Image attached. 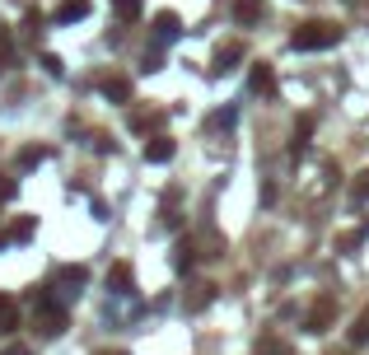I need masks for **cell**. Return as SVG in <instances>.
Segmentation results:
<instances>
[{"label": "cell", "mask_w": 369, "mask_h": 355, "mask_svg": "<svg viewBox=\"0 0 369 355\" xmlns=\"http://www.w3.org/2000/svg\"><path fill=\"white\" fill-rule=\"evenodd\" d=\"M337 38L341 33L332 29V24H304V29L290 38V47L294 52H323V47H337Z\"/></svg>", "instance_id": "obj_1"}, {"label": "cell", "mask_w": 369, "mask_h": 355, "mask_svg": "<svg viewBox=\"0 0 369 355\" xmlns=\"http://www.w3.org/2000/svg\"><path fill=\"white\" fill-rule=\"evenodd\" d=\"M10 355H29V351H24V346H15V351H10Z\"/></svg>", "instance_id": "obj_13"}, {"label": "cell", "mask_w": 369, "mask_h": 355, "mask_svg": "<svg viewBox=\"0 0 369 355\" xmlns=\"http://www.w3.org/2000/svg\"><path fill=\"white\" fill-rule=\"evenodd\" d=\"M178 266H192V243H178Z\"/></svg>", "instance_id": "obj_12"}, {"label": "cell", "mask_w": 369, "mask_h": 355, "mask_svg": "<svg viewBox=\"0 0 369 355\" xmlns=\"http://www.w3.org/2000/svg\"><path fill=\"white\" fill-rule=\"evenodd\" d=\"M253 89H257V93H266V98L276 93V75H271V66H266V61H262V66H253Z\"/></svg>", "instance_id": "obj_5"}, {"label": "cell", "mask_w": 369, "mask_h": 355, "mask_svg": "<svg viewBox=\"0 0 369 355\" xmlns=\"http://www.w3.org/2000/svg\"><path fill=\"white\" fill-rule=\"evenodd\" d=\"M154 33H159V43L178 38V15H159V19H154Z\"/></svg>", "instance_id": "obj_6"}, {"label": "cell", "mask_w": 369, "mask_h": 355, "mask_svg": "<svg viewBox=\"0 0 369 355\" xmlns=\"http://www.w3.org/2000/svg\"><path fill=\"white\" fill-rule=\"evenodd\" d=\"M15 327H19V304L10 294H0V337H10Z\"/></svg>", "instance_id": "obj_3"}, {"label": "cell", "mask_w": 369, "mask_h": 355, "mask_svg": "<svg viewBox=\"0 0 369 355\" xmlns=\"http://www.w3.org/2000/svg\"><path fill=\"white\" fill-rule=\"evenodd\" d=\"M117 355H122V351H117Z\"/></svg>", "instance_id": "obj_14"}, {"label": "cell", "mask_w": 369, "mask_h": 355, "mask_svg": "<svg viewBox=\"0 0 369 355\" xmlns=\"http://www.w3.org/2000/svg\"><path fill=\"white\" fill-rule=\"evenodd\" d=\"M145 159H150V164H169V159H173V140L169 136L145 140Z\"/></svg>", "instance_id": "obj_2"}, {"label": "cell", "mask_w": 369, "mask_h": 355, "mask_svg": "<svg viewBox=\"0 0 369 355\" xmlns=\"http://www.w3.org/2000/svg\"><path fill=\"white\" fill-rule=\"evenodd\" d=\"M126 93H131V89H126V80H112V84H108V98H126Z\"/></svg>", "instance_id": "obj_9"}, {"label": "cell", "mask_w": 369, "mask_h": 355, "mask_svg": "<svg viewBox=\"0 0 369 355\" xmlns=\"http://www.w3.org/2000/svg\"><path fill=\"white\" fill-rule=\"evenodd\" d=\"M89 15V0H61V10H57V24H75V19Z\"/></svg>", "instance_id": "obj_4"}, {"label": "cell", "mask_w": 369, "mask_h": 355, "mask_svg": "<svg viewBox=\"0 0 369 355\" xmlns=\"http://www.w3.org/2000/svg\"><path fill=\"white\" fill-rule=\"evenodd\" d=\"M355 197H360V201H369V169L360 173V183H355Z\"/></svg>", "instance_id": "obj_11"}, {"label": "cell", "mask_w": 369, "mask_h": 355, "mask_svg": "<svg viewBox=\"0 0 369 355\" xmlns=\"http://www.w3.org/2000/svg\"><path fill=\"white\" fill-rule=\"evenodd\" d=\"M112 10H117V19H136L140 15V0H112Z\"/></svg>", "instance_id": "obj_8"}, {"label": "cell", "mask_w": 369, "mask_h": 355, "mask_svg": "<svg viewBox=\"0 0 369 355\" xmlns=\"http://www.w3.org/2000/svg\"><path fill=\"white\" fill-rule=\"evenodd\" d=\"M234 15H239V24H253L262 10H257V0H239V10H234Z\"/></svg>", "instance_id": "obj_7"}, {"label": "cell", "mask_w": 369, "mask_h": 355, "mask_svg": "<svg viewBox=\"0 0 369 355\" xmlns=\"http://www.w3.org/2000/svg\"><path fill=\"white\" fill-rule=\"evenodd\" d=\"M369 337V318H360V323H355V332H351V341H355V346H360V341H365Z\"/></svg>", "instance_id": "obj_10"}]
</instances>
